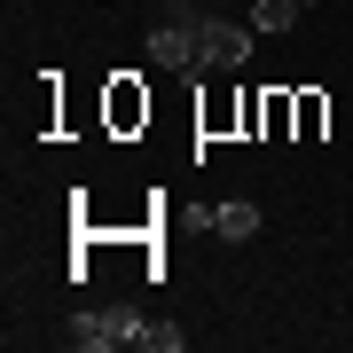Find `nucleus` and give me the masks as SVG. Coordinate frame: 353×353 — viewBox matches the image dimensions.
Instances as JSON below:
<instances>
[{
	"label": "nucleus",
	"mask_w": 353,
	"mask_h": 353,
	"mask_svg": "<svg viewBox=\"0 0 353 353\" xmlns=\"http://www.w3.org/2000/svg\"><path fill=\"white\" fill-rule=\"evenodd\" d=\"M63 338L79 353H110V345H150V353H181L189 345V330L181 322H141L134 306H102V314H71Z\"/></svg>",
	"instance_id": "1"
},
{
	"label": "nucleus",
	"mask_w": 353,
	"mask_h": 353,
	"mask_svg": "<svg viewBox=\"0 0 353 353\" xmlns=\"http://www.w3.org/2000/svg\"><path fill=\"white\" fill-rule=\"evenodd\" d=\"M252 24H228V16H196V71H243L252 63Z\"/></svg>",
	"instance_id": "2"
},
{
	"label": "nucleus",
	"mask_w": 353,
	"mask_h": 353,
	"mask_svg": "<svg viewBox=\"0 0 353 353\" xmlns=\"http://www.w3.org/2000/svg\"><path fill=\"white\" fill-rule=\"evenodd\" d=\"M150 63L157 71H196V8H165V24L150 32Z\"/></svg>",
	"instance_id": "3"
},
{
	"label": "nucleus",
	"mask_w": 353,
	"mask_h": 353,
	"mask_svg": "<svg viewBox=\"0 0 353 353\" xmlns=\"http://www.w3.org/2000/svg\"><path fill=\"white\" fill-rule=\"evenodd\" d=\"M212 236H220V243H252V236H259V204H252V196L212 204Z\"/></svg>",
	"instance_id": "4"
},
{
	"label": "nucleus",
	"mask_w": 353,
	"mask_h": 353,
	"mask_svg": "<svg viewBox=\"0 0 353 353\" xmlns=\"http://www.w3.org/2000/svg\"><path fill=\"white\" fill-rule=\"evenodd\" d=\"M299 16H306V0H259V8H252V32H267V39H283L290 24H299Z\"/></svg>",
	"instance_id": "5"
},
{
	"label": "nucleus",
	"mask_w": 353,
	"mask_h": 353,
	"mask_svg": "<svg viewBox=\"0 0 353 353\" xmlns=\"http://www.w3.org/2000/svg\"><path fill=\"white\" fill-rule=\"evenodd\" d=\"M141 110H150V102H141L134 87H118V94H110V118H118V126H134V118H141Z\"/></svg>",
	"instance_id": "6"
}]
</instances>
